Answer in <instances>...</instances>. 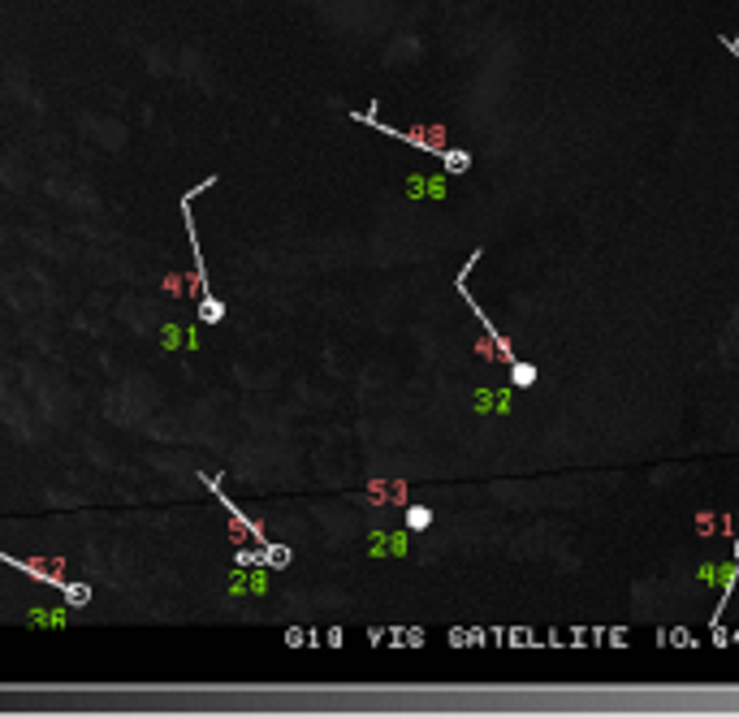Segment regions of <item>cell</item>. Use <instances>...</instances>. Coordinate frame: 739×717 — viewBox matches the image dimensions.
Wrapping results in <instances>:
<instances>
[{"mask_svg": "<svg viewBox=\"0 0 739 717\" xmlns=\"http://www.w3.org/2000/svg\"><path fill=\"white\" fill-rule=\"evenodd\" d=\"M722 43H726V48H730V52H735V57H739V43H735V39H722Z\"/></svg>", "mask_w": 739, "mask_h": 717, "instance_id": "8", "label": "cell"}, {"mask_svg": "<svg viewBox=\"0 0 739 717\" xmlns=\"http://www.w3.org/2000/svg\"><path fill=\"white\" fill-rule=\"evenodd\" d=\"M441 160H446V169H450V173L471 169V156H467V151H454V147H446V151H441Z\"/></svg>", "mask_w": 739, "mask_h": 717, "instance_id": "5", "label": "cell"}, {"mask_svg": "<svg viewBox=\"0 0 739 717\" xmlns=\"http://www.w3.org/2000/svg\"><path fill=\"white\" fill-rule=\"evenodd\" d=\"M199 320H203V324H221V320H225V303L212 298V294H203V298H199Z\"/></svg>", "mask_w": 739, "mask_h": 717, "instance_id": "2", "label": "cell"}, {"mask_svg": "<svg viewBox=\"0 0 739 717\" xmlns=\"http://www.w3.org/2000/svg\"><path fill=\"white\" fill-rule=\"evenodd\" d=\"M61 596H65V600L74 605V610H82V605L91 600V588H87V583H70V588H65Z\"/></svg>", "mask_w": 739, "mask_h": 717, "instance_id": "7", "label": "cell"}, {"mask_svg": "<svg viewBox=\"0 0 739 717\" xmlns=\"http://www.w3.org/2000/svg\"><path fill=\"white\" fill-rule=\"evenodd\" d=\"M510 380L519 384V389H527V384H536V367H532V363H519V359H514V363H510Z\"/></svg>", "mask_w": 739, "mask_h": 717, "instance_id": "3", "label": "cell"}, {"mask_svg": "<svg viewBox=\"0 0 739 717\" xmlns=\"http://www.w3.org/2000/svg\"><path fill=\"white\" fill-rule=\"evenodd\" d=\"M411 195H446V178H433V182H424V178H411Z\"/></svg>", "mask_w": 739, "mask_h": 717, "instance_id": "4", "label": "cell"}, {"mask_svg": "<svg viewBox=\"0 0 739 717\" xmlns=\"http://www.w3.org/2000/svg\"><path fill=\"white\" fill-rule=\"evenodd\" d=\"M428 523H433V510H428V506H406V527H411V532L428 527Z\"/></svg>", "mask_w": 739, "mask_h": 717, "instance_id": "6", "label": "cell"}, {"mask_svg": "<svg viewBox=\"0 0 739 717\" xmlns=\"http://www.w3.org/2000/svg\"><path fill=\"white\" fill-rule=\"evenodd\" d=\"M0 562L5 566H14V571H22V575H31L35 583H48V588H57V592H65L70 588V579H65V562H43V558H14V554H5L0 549Z\"/></svg>", "mask_w": 739, "mask_h": 717, "instance_id": "1", "label": "cell"}, {"mask_svg": "<svg viewBox=\"0 0 739 717\" xmlns=\"http://www.w3.org/2000/svg\"><path fill=\"white\" fill-rule=\"evenodd\" d=\"M735 562H739V540H735Z\"/></svg>", "mask_w": 739, "mask_h": 717, "instance_id": "9", "label": "cell"}]
</instances>
